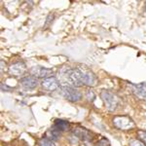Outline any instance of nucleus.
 Segmentation results:
<instances>
[{
	"label": "nucleus",
	"instance_id": "nucleus-1",
	"mask_svg": "<svg viewBox=\"0 0 146 146\" xmlns=\"http://www.w3.org/2000/svg\"><path fill=\"white\" fill-rule=\"evenodd\" d=\"M58 80L62 87H95L98 80L93 71L85 67H62L58 71Z\"/></svg>",
	"mask_w": 146,
	"mask_h": 146
},
{
	"label": "nucleus",
	"instance_id": "nucleus-2",
	"mask_svg": "<svg viewBox=\"0 0 146 146\" xmlns=\"http://www.w3.org/2000/svg\"><path fill=\"white\" fill-rule=\"evenodd\" d=\"M101 100L104 102L105 107L108 111H115L119 104V98L109 91H102L100 94Z\"/></svg>",
	"mask_w": 146,
	"mask_h": 146
},
{
	"label": "nucleus",
	"instance_id": "nucleus-3",
	"mask_svg": "<svg viewBox=\"0 0 146 146\" xmlns=\"http://www.w3.org/2000/svg\"><path fill=\"white\" fill-rule=\"evenodd\" d=\"M113 125L115 128L122 131H129L135 127L133 121L128 116H116L113 119Z\"/></svg>",
	"mask_w": 146,
	"mask_h": 146
},
{
	"label": "nucleus",
	"instance_id": "nucleus-4",
	"mask_svg": "<svg viewBox=\"0 0 146 146\" xmlns=\"http://www.w3.org/2000/svg\"><path fill=\"white\" fill-rule=\"evenodd\" d=\"M60 95L65 100H67L68 101H72V102L79 101L82 98V94L72 87H62L60 90Z\"/></svg>",
	"mask_w": 146,
	"mask_h": 146
},
{
	"label": "nucleus",
	"instance_id": "nucleus-5",
	"mask_svg": "<svg viewBox=\"0 0 146 146\" xmlns=\"http://www.w3.org/2000/svg\"><path fill=\"white\" fill-rule=\"evenodd\" d=\"M29 73L34 76L35 78H49L52 77L54 74L53 69L51 68H46V67H42V66H33L30 68Z\"/></svg>",
	"mask_w": 146,
	"mask_h": 146
},
{
	"label": "nucleus",
	"instance_id": "nucleus-6",
	"mask_svg": "<svg viewBox=\"0 0 146 146\" xmlns=\"http://www.w3.org/2000/svg\"><path fill=\"white\" fill-rule=\"evenodd\" d=\"M27 71V65L21 62L13 63V64L10 65V67H9V73H10V75L15 76V77L23 76Z\"/></svg>",
	"mask_w": 146,
	"mask_h": 146
},
{
	"label": "nucleus",
	"instance_id": "nucleus-7",
	"mask_svg": "<svg viewBox=\"0 0 146 146\" xmlns=\"http://www.w3.org/2000/svg\"><path fill=\"white\" fill-rule=\"evenodd\" d=\"M131 93L135 95L136 98L141 100H146V84H131Z\"/></svg>",
	"mask_w": 146,
	"mask_h": 146
},
{
	"label": "nucleus",
	"instance_id": "nucleus-8",
	"mask_svg": "<svg viewBox=\"0 0 146 146\" xmlns=\"http://www.w3.org/2000/svg\"><path fill=\"white\" fill-rule=\"evenodd\" d=\"M41 85L45 90L52 92V91H56V89H58L60 84L56 77L52 76V77H49V78L44 79L43 81H42Z\"/></svg>",
	"mask_w": 146,
	"mask_h": 146
},
{
	"label": "nucleus",
	"instance_id": "nucleus-9",
	"mask_svg": "<svg viewBox=\"0 0 146 146\" xmlns=\"http://www.w3.org/2000/svg\"><path fill=\"white\" fill-rule=\"evenodd\" d=\"M20 83L27 90H32V89L37 87L38 80H37V78H35L34 76H25L21 79Z\"/></svg>",
	"mask_w": 146,
	"mask_h": 146
},
{
	"label": "nucleus",
	"instance_id": "nucleus-10",
	"mask_svg": "<svg viewBox=\"0 0 146 146\" xmlns=\"http://www.w3.org/2000/svg\"><path fill=\"white\" fill-rule=\"evenodd\" d=\"M73 133L76 137L80 138L82 140H86V141H89L92 139V133L88 129L82 128V127H77L73 129Z\"/></svg>",
	"mask_w": 146,
	"mask_h": 146
},
{
	"label": "nucleus",
	"instance_id": "nucleus-11",
	"mask_svg": "<svg viewBox=\"0 0 146 146\" xmlns=\"http://www.w3.org/2000/svg\"><path fill=\"white\" fill-rule=\"evenodd\" d=\"M54 128L56 129L58 131H60V133L64 131H67L69 128V123L64 120H60V119H56L54 124Z\"/></svg>",
	"mask_w": 146,
	"mask_h": 146
},
{
	"label": "nucleus",
	"instance_id": "nucleus-12",
	"mask_svg": "<svg viewBox=\"0 0 146 146\" xmlns=\"http://www.w3.org/2000/svg\"><path fill=\"white\" fill-rule=\"evenodd\" d=\"M60 131H58V129H55V128H53V129L48 131L46 133V137L50 138V139L54 140V141L58 139V138L60 137Z\"/></svg>",
	"mask_w": 146,
	"mask_h": 146
},
{
	"label": "nucleus",
	"instance_id": "nucleus-13",
	"mask_svg": "<svg viewBox=\"0 0 146 146\" xmlns=\"http://www.w3.org/2000/svg\"><path fill=\"white\" fill-rule=\"evenodd\" d=\"M38 144H39V146H56L55 141L50 139V138H48V137H46V136L43 138H41V139L38 141Z\"/></svg>",
	"mask_w": 146,
	"mask_h": 146
},
{
	"label": "nucleus",
	"instance_id": "nucleus-14",
	"mask_svg": "<svg viewBox=\"0 0 146 146\" xmlns=\"http://www.w3.org/2000/svg\"><path fill=\"white\" fill-rule=\"evenodd\" d=\"M137 136H138V139H139L140 141H142L144 144H146V131H137Z\"/></svg>",
	"mask_w": 146,
	"mask_h": 146
},
{
	"label": "nucleus",
	"instance_id": "nucleus-15",
	"mask_svg": "<svg viewBox=\"0 0 146 146\" xmlns=\"http://www.w3.org/2000/svg\"><path fill=\"white\" fill-rule=\"evenodd\" d=\"M95 146H110V142L107 138H101L100 141L96 143Z\"/></svg>",
	"mask_w": 146,
	"mask_h": 146
},
{
	"label": "nucleus",
	"instance_id": "nucleus-16",
	"mask_svg": "<svg viewBox=\"0 0 146 146\" xmlns=\"http://www.w3.org/2000/svg\"><path fill=\"white\" fill-rule=\"evenodd\" d=\"M129 146H145V144L139 139H133L129 141Z\"/></svg>",
	"mask_w": 146,
	"mask_h": 146
},
{
	"label": "nucleus",
	"instance_id": "nucleus-17",
	"mask_svg": "<svg viewBox=\"0 0 146 146\" xmlns=\"http://www.w3.org/2000/svg\"><path fill=\"white\" fill-rule=\"evenodd\" d=\"M95 98H96V95H95V93H94L93 91L89 90L88 92H87V98H88L89 100L93 101L94 100H95Z\"/></svg>",
	"mask_w": 146,
	"mask_h": 146
},
{
	"label": "nucleus",
	"instance_id": "nucleus-18",
	"mask_svg": "<svg viewBox=\"0 0 146 146\" xmlns=\"http://www.w3.org/2000/svg\"><path fill=\"white\" fill-rule=\"evenodd\" d=\"M53 20H54V15H53V14H50V15L47 17L46 25H45V27H48L49 25L52 23V22H53Z\"/></svg>",
	"mask_w": 146,
	"mask_h": 146
},
{
	"label": "nucleus",
	"instance_id": "nucleus-19",
	"mask_svg": "<svg viewBox=\"0 0 146 146\" xmlns=\"http://www.w3.org/2000/svg\"><path fill=\"white\" fill-rule=\"evenodd\" d=\"M1 90L2 91H12V88H10V87H8V86L5 87V85L2 83L1 84Z\"/></svg>",
	"mask_w": 146,
	"mask_h": 146
}]
</instances>
